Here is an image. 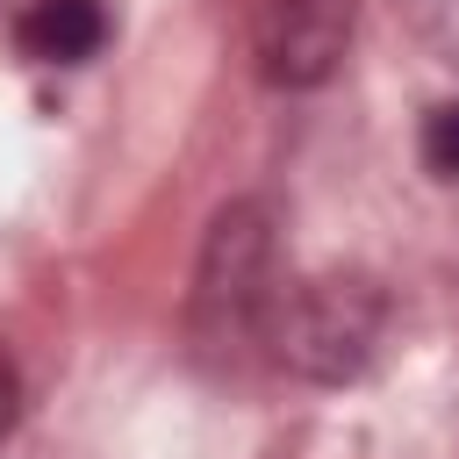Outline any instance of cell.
I'll return each mask as SVG.
<instances>
[{
    "label": "cell",
    "instance_id": "6da1fadb",
    "mask_svg": "<svg viewBox=\"0 0 459 459\" xmlns=\"http://www.w3.org/2000/svg\"><path fill=\"white\" fill-rule=\"evenodd\" d=\"M280 222L265 201H230L215 208L186 294V337L201 359H237L244 344L265 337L273 294H280Z\"/></svg>",
    "mask_w": 459,
    "mask_h": 459
},
{
    "label": "cell",
    "instance_id": "277c9868",
    "mask_svg": "<svg viewBox=\"0 0 459 459\" xmlns=\"http://www.w3.org/2000/svg\"><path fill=\"white\" fill-rule=\"evenodd\" d=\"M14 36L43 65H79V57H93L108 43V14H100V0H29Z\"/></svg>",
    "mask_w": 459,
    "mask_h": 459
},
{
    "label": "cell",
    "instance_id": "7a4b0ae2",
    "mask_svg": "<svg viewBox=\"0 0 459 459\" xmlns=\"http://www.w3.org/2000/svg\"><path fill=\"white\" fill-rule=\"evenodd\" d=\"M380 337H387V294H380V280H366V273H308V280H287L273 294V316H265L258 344L294 380L344 387V380L373 373Z\"/></svg>",
    "mask_w": 459,
    "mask_h": 459
},
{
    "label": "cell",
    "instance_id": "8992f818",
    "mask_svg": "<svg viewBox=\"0 0 459 459\" xmlns=\"http://www.w3.org/2000/svg\"><path fill=\"white\" fill-rule=\"evenodd\" d=\"M14 423H22V373H14V359H7V344H0V445H7Z\"/></svg>",
    "mask_w": 459,
    "mask_h": 459
},
{
    "label": "cell",
    "instance_id": "5b68a950",
    "mask_svg": "<svg viewBox=\"0 0 459 459\" xmlns=\"http://www.w3.org/2000/svg\"><path fill=\"white\" fill-rule=\"evenodd\" d=\"M423 165L437 179H459V100L430 108V122H423Z\"/></svg>",
    "mask_w": 459,
    "mask_h": 459
},
{
    "label": "cell",
    "instance_id": "3957f363",
    "mask_svg": "<svg viewBox=\"0 0 459 459\" xmlns=\"http://www.w3.org/2000/svg\"><path fill=\"white\" fill-rule=\"evenodd\" d=\"M359 0H265L258 7V72L273 86H323L351 50Z\"/></svg>",
    "mask_w": 459,
    "mask_h": 459
}]
</instances>
